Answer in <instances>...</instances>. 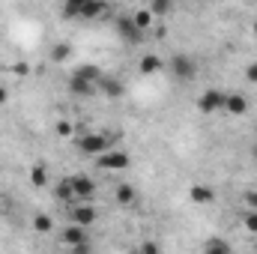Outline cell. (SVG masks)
<instances>
[{
	"label": "cell",
	"mask_w": 257,
	"mask_h": 254,
	"mask_svg": "<svg viewBox=\"0 0 257 254\" xmlns=\"http://www.w3.org/2000/svg\"><path fill=\"white\" fill-rule=\"evenodd\" d=\"M117 132H90V135H81L78 138V153H84V156H102L105 150H111L114 144H117Z\"/></svg>",
	"instance_id": "obj_1"
},
{
	"label": "cell",
	"mask_w": 257,
	"mask_h": 254,
	"mask_svg": "<svg viewBox=\"0 0 257 254\" xmlns=\"http://www.w3.org/2000/svg\"><path fill=\"white\" fill-rule=\"evenodd\" d=\"M60 239H63V245H69L72 251H78V254H84V251H90V242H87V227H81V224H69V227H63L60 230Z\"/></svg>",
	"instance_id": "obj_2"
},
{
	"label": "cell",
	"mask_w": 257,
	"mask_h": 254,
	"mask_svg": "<svg viewBox=\"0 0 257 254\" xmlns=\"http://www.w3.org/2000/svg\"><path fill=\"white\" fill-rule=\"evenodd\" d=\"M96 165L102 168V171H126L128 165H132V156L123 153V150H105L102 156H96Z\"/></svg>",
	"instance_id": "obj_3"
},
{
	"label": "cell",
	"mask_w": 257,
	"mask_h": 254,
	"mask_svg": "<svg viewBox=\"0 0 257 254\" xmlns=\"http://www.w3.org/2000/svg\"><path fill=\"white\" fill-rule=\"evenodd\" d=\"M168 69H171V75L177 81H192L194 75H197V63H194L189 54H174L168 60Z\"/></svg>",
	"instance_id": "obj_4"
},
{
	"label": "cell",
	"mask_w": 257,
	"mask_h": 254,
	"mask_svg": "<svg viewBox=\"0 0 257 254\" xmlns=\"http://www.w3.org/2000/svg\"><path fill=\"white\" fill-rule=\"evenodd\" d=\"M224 96H227V93H221V90H215V87L203 90V93L197 96V111H200V114H218V111H224Z\"/></svg>",
	"instance_id": "obj_5"
},
{
	"label": "cell",
	"mask_w": 257,
	"mask_h": 254,
	"mask_svg": "<svg viewBox=\"0 0 257 254\" xmlns=\"http://www.w3.org/2000/svg\"><path fill=\"white\" fill-rule=\"evenodd\" d=\"M117 33H120V39L128 42V45L144 42V30L135 24V18H132V15H120V18H117Z\"/></svg>",
	"instance_id": "obj_6"
},
{
	"label": "cell",
	"mask_w": 257,
	"mask_h": 254,
	"mask_svg": "<svg viewBox=\"0 0 257 254\" xmlns=\"http://www.w3.org/2000/svg\"><path fill=\"white\" fill-rule=\"evenodd\" d=\"M69 215H72V221L75 224H81V227H93L96 224V209L87 203V200H75V206H69Z\"/></svg>",
	"instance_id": "obj_7"
},
{
	"label": "cell",
	"mask_w": 257,
	"mask_h": 254,
	"mask_svg": "<svg viewBox=\"0 0 257 254\" xmlns=\"http://www.w3.org/2000/svg\"><path fill=\"white\" fill-rule=\"evenodd\" d=\"M69 183H72V191H75V200H90L96 194V183L90 177H84V174L69 177Z\"/></svg>",
	"instance_id": "obj_8"
},
{
	"label": "cell",
	"mask_w": 257,
	"mask_h": 254,
	"mask_svg": "<svg viewBox=\"0 0 257 254\" xmlns=\"http://www.w3.org/2000/svg\"><path fill=\"white\" fill-rule=\"evenodd\" d=\"M248 108H251V102H248L242 93H227V96H224V114H230V117H242Z\"/></svg>",
	"instance_id": "obj_9"
},
{
	"label": "cell",
	"mask_w": 257,
	"mask_h": 254,
	"mask_svg": "<svg viewBox=\"0 0 257 254\" xmlns=\"http://www.w3.org/2000/svg\"><path fill=\"white\" fill-rule=\"evenodd\" d=\"M108 12V3L105 0H84V6H81V21H96V18H102Z\"/></svg>",
	"instance_id": "obj_10"
},
{
	"label": "cell",
	"mask_w": 257,
	"mask_h": 254,
	"mask_svg": "<svg viewBox=\"0 0 257 254\" xmlns=\"http://www.w3.org/2000/svg\"><path fill=\"white\" fill-rule=\"evenodd\" d=\"M69 90H72L75 96H93L99 87H96L93 81H87V78H81V75H75V72H72V78H69Z\"/></svg>",
	"instance_id": "obj_11"
},
{
	"label": "cell",
	"mask_w": 257,
	"mask_h": 254,
	"mask_svg": "<svg viewBox=\"0 0 257 254\" xmlns=\"http://www.w3.org/2000/svg\"><path fill=\"white\" fill-rule=\"evenodd\" d=\"M105 96H111V99H120L123 96V81L120 78H111V75H102L99 78V84H96Z\"/></svg>",
	"instance_id": "obj_12"
},
{
	"label": "cell",
	"mask_w": 257,
	"mask_h": 254,
	"mask_svg": "<svg viewBox=\"0 0 257 254\" xmlns=\"http://www.w3.org/2000/svg\"><path fill=\"white\" fill-rule=\"evenodd\" d=\"M189 200L197 203V206H206V203L215 200V191L209 189V186H192V189H189Z\"/></svg>",
	"instance_id": "obj_13"
},
{
	"label": "cell",
	"mask_w": 257,
	"mask_h": 254,
	"mask_svg": "<svg viewBox=\"0 0 257 254\" xmlns=\"http://www.w3.org/2000/svg\"><path fill=\"white\" fill-rule=\"evenodd\" d=\"M162 69H165V60L159 54H144L141 57V75H156Z\"/></svg>",
	"instance_id": "obj_14"
},
{
	"label": "cell",
	"mask_w": 257,
	"mask_h": 254,
	"mask_svg": "<svg viewBox=\"0 0 257 254\" xmlns=\"http://www.w3.org/2000/svg\"><path fill=\"white\" fill-rule=\"evenodd\" d=\"M132 18H135V24L147 33L150 27H153V21H156V15L150 12V6H144V9H138V12H132Z\"/></svg>",
	"instance_id": "obj_15"
},
{
	"label": "cell",
	"mask_w": 257,
	"mask_h": 254,
	"mask_svg": "<svg viewBox=\"0 0 257 254\" xmlns=\"http://www.w3.org/2000/svg\"><path fill=\"white\" fill-rule=\"evenodd\" d=\"M54 197H57L60 203H75V191H72V183H69V177L57 183V189H54Z\"/></svg>",
	"instance_id": "obj_16"
},
{
	"label": "cell",
	"mask_w": 257,
	"mask_h": 254,
	"mask_svg": "<svg viewBox=\"0 0 257 254\" xmlns=\"http://www.w3.org/2000/svg\"><path fill=\"white\" fill-rule=\"evenodd\" d=\"M135 200H138V191L132 189L128 183H120V186H117V203H120V206H132Z\"/></svg>",
	"instance_id": "obj_17"
},
{
	"label": "cell",
	"mask_w": 257,
	"mask_h": 254,
	"mask_svg": "<svg viewBox=\"0 0 257 254\" xmlns=\"http://www.w3.org/2000/svg\"><path fill=\"white\" fill-rule=\"evenodd\" d=\"M75 75H81V78H87V81H93V84H99V78L105 75L99 66H93V63H84V66H78L75 69Z\"/></svg>",
	"instance_id": "obj_18"
},
{
	"label": "cell",
	"mask_w": 257,
	"mask_h": 254,
	"mask_svg": "<svg viewBox=\"0 0 257 254\" xmlns=\"http://www.w3.org/2000/svg\"><path fill=\"white\" fill-rule=\"evenodd\" d=\"M81 6H84V0H63V18L66 21L81 18Z\"/></svg>",
	"instance_id": "obj_19"
},
{
	"label": "cell",
	"mask_w": 257,
	"mask_h": 254,
	"mask_svg": "<svg viewBox=\"0 0 257 254\" xmlns=\"http://www.w3.org/2000/svg\"><path fill=\"white\" fill-rule=\"evenodd\" d=\"M230 251V242L227 239H209L203 245V254H227Z\"/></svg>",
	"instance_id": "obj_20"
},
{
	"label": "cell",
	"mask_w": 257,
	"mask_h": 254,
	"mask_svg": "<svg viewBox=\"0 0 257 254\" xmlns=\"http://www.w3.org/2000/svg\"><path fill=\"white\" fill-rule=\"evenodd\" d=\"M33 230H36V233H51V230H54L51 215H33Z\"/></svg>",
	"instance_id": "obj_21"
},
{
	"label": "cell",
	"mask_w": 257,
	"mask_h": 254,
	"mask_svg": "<svg viewBox=\"0 0 257 254\" xmlns=\"http://www.w3.org/2000/svg\"><path fill=\"white\" fill-rule=\"evenodd\" d=\"M147 6H150V12L159 18V15H168V12H171L174 0H147Z\"/></svg>",
	"instance_id": "obj_22"
},
{
	"label": "cell",
	"mask_w": 257,
	"mask_h": 254,
	"mask_svg": "<svg viewBox=\"0 0 257 254\" xmlns=\"http://www.w3.org/2000/svg\"><path fill=\"white\" fill-rule=\"evenodd\" d=\"M30 183H33L36 189H42V186H48V174H45V168H39V165H36V168L30 171Z\"/></svg>",
	"instance_id": "obj_23"
},
{
	"label": "cell",
	"mask_w": 257,
	"mask_h": 254,
	"mask_svg": "<svg viewBox=\"0 0 257 254\" xmlns=\"http://www.w3.org/2000/svg\"><path fill=\"white\" fill-rule=\"evenodd\" d=\"M69 54H72V48H69V45H54V48H51V60H54V63H66V60H69Z\"/></svg>",
	"instance_id": "obj_24"
},
{
	"label": "cell",
	"mask_w": 257,
	"mask_h": 254,
	"mask_svg": "<svg viewBox=\"0 0 257 254\" xmlns=\"http://www.w3.org/2000/svg\"><path fill=\"white\" fill-rule=\"evenodd\" d=\"M242 224H245V230L257 233V209H248V212L242 215Z\"/></svg>",
	"instance_id": "obj_25"
},
{
	"label": "cell",
	"mask_w": 257,
	"mask_h": 254,
	"mask_svg": "<svg viewBox=\"0 0 257 254\" xmlns=\"http://www.w3.org/2000/svg\"><path fill=\"white\" fill-rule=\"evenodd\" d=\"M54 132H57V138H72V123H66V120H57Z\"/></svg>",
	"instance_id": "obj_26"
},
{
	"label": "cell",
	"mask_w": 257,
	"mask_h": 254,
	"mask_svg": "<svg viewBox=\"0 0 257 254\" xmlns=\"http://www.w3.org/2000/svg\"><path fill=\"white\" fill-rule=\"evenodd\" d=\"M242 200H245V206H248V209H257V189L254 191H245V197H242Z\"/></svg>",
	"instance_id": "obj_27"
},
{
	"label": "cell",
	"mask_w": 257,
	"mask_h": 254,
	"mask_svg": "<svg viewBox=\"0 0 257 254\" xmlns=\"http://www.w3.org/2000/svg\"><path fill=\"white\" fill-rule=\"evenodd\" d=\"M245 78H248V84H257V60H254V63H248V69H245Z\"/></svg>",
	"instance_id": "obj_28"
},
{
	"label": "cell",
	"mask_w": 257,
	"mask_h": 254,
	"mask_svg": "<svg viewBox=\"0 0 257 254\" xmlns=\"http://www.w3.org/2000/svg\"><path fill=\"white\" fill-rule=\"evenodd\" d=\"M141 251H144V254H156V251H159V242H144V245H141Z\"/></svg>",
	"instance_id": "obj_29"
},
{
	"label": "cell",
	"mask_w": 257,
	"mask_h": 254,
	"mask_svg": "<svg viewBox=\"0 0 257 254\" xmlns=\"http://www.w3.org/2000/svg\"><path fill=\"white\" fill-rule=\"evenodd\" d=\"M9 102V87H0V105H6Z\"/></svg>",
	"instance_id": "obj_30"
},
{
	"label": "cell",
	"mask_w": 257,
	"mask_h": 254,
	"mask_svg": "<svg viewBox=\"0 0 257 254\" xmlns=\"http://www.w3.org/2000/svg\"><path fill=\"white\" fill-rule=\"evenodd\" d=\"M251 159H254V162H257V147H254V150H251Z\"/></svg>",
	"instance_id": "obj_31"
},
{
	"label": "cell",
	"mask_w": 257,
	"mask_h": 254,
	"mask_svg": "<svg viewBox=\"0 0 257 254\" xmlns=\"http://www.w3.org/2000/svg\"><path fill=\"white\" fill-rule=\"evenodd\" d=\"M254 36H257V21H254Z\"/></svg>",
	"instance_id": "obj_32"
},
{
	"label": "cell",
	"mask_w": 257,
	"mask_h": 254,
	"mask_svg": "<svg viewBox=\"0 0 257 254\" xmlns=\"http://www.w3.org/2000/svg\"><path fill=\"white\" fill-rule=\"evenodd\" d=\"M254 251H257V245H254Z\"/></svg>",
	"instance_id": "obj_33"
}]
</instances>
